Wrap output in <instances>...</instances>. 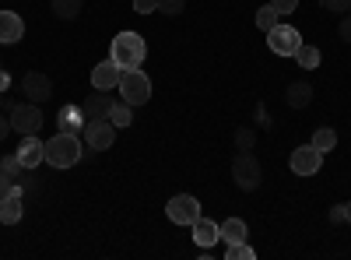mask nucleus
<instances>
[{
    "instance_id": "1",
    "label": "nucleus",
    "mask_w": 351,
    "mask_h": 260,
    "mask_svg": "<svg viewBox=\"0 0 351 260\" xmlns=\"http://www.w3.org/2000/svg\"><path fill=\"white\" fill-rule=\"evenodd\" d=\"M81 155H84V148H81V137H77V134L60 130L56 137L46 141V162H49L53 169H71V165L81 162Z\"/></svg>"
},
{
    "instance_id": "2",
    "label": "nucleus",
    "mask_w": 351,
    "mask_h": 260,
    "mask_svg": "<svg viewBox=\"0 0 351 260\" xmlns=\"http://www.w3.org/2000/svg\"><path fill=\"white\" fill-rule=\"evenodd\" d=\"M109 56L120 64V71H134V67L144 64V56H148V43H144V36H137V32H120L112 39Z\"/></svg>"
},
{
    "instance_id": "3",
    "label": "nucleus",
    "mask_w": 351,
    "mask_h": 260,
    "mask_svg": "<svg viewBox=\"0 0 351 260\" xmlns=\"http://www.w3.org/2000/svg\"><path fill=\"white\" fill-rule=\"evenodd\" d=\"M120 99L130 102V106H144L152 99V78L144 74L141 67L123 71V78H120Z\"/></svg>"
},
{
    "instance_id": "4",
    "label": "nucleus",
    "mask_w": 351,
    "mask_h": 260,
    "mask_svg": "<svg viewBox=\"0 0 351 260\" xmlns=\"http://www.w3.org/2000/svg\"><path fill=\"white\" fill-rule=\"evenodd\" d=\"M232 180L239 183V190H256L263 183V169H260V158L253 152H239L232 158Z\"/></svg>"
},
{
    "instance_id": "5",
    "label": "nucleus",
    "mask_w": 351,
    "mask_h": 260,
    "mask_svg": "<svg viewBox=\"0 0 351 260\" xmlns=\"http://www.w3.org/2000/svg\"><path fill=\"white\" fill-rule=\"evenodd\" d=\"M165 215L172 225H193L200 218V200L193 193H176V197H169Z\"/></svg>"
},
{
    "instance_id": "6",
    "label": "nucleus",
    "mask_w": 351,
    "mask_h": 260,
    "mask_svg": "<svg viewBox=\"0 0 351 260\" xmlns=\"http://www.w3.org/2000/svg\"><path fill=\"white\" fill-rule=\"evenodd\" d=\"M39 127H43L39 102H18V106H11V130L28 137V134H39Z\"/></svg>"
},
{
    "instance_id": "7",
    "label": "nucleus",
    "mask_w": 351,
    "mask_h": 260,
    "mask_svg": "<svg viewBox=\"0 0 351 260\" xmlns=\"http://www.w3.org/2000/svg\"><path fill=\"white\" fill-rule=\"evenodd\" d=\"M267 46L278 56H295V49L302 46V36H299V28H291V25H274L267 32Z\"/></svg>"
},
{
    "instance_id": "8",
    "label": "nucleus",
    "mask_w": 351,
    "mask_h": 260,
    "mask_svg": "<svg viewBox=\"0 0 351 260\" xmlns=\"http://www.w3.org/2000/svg\"><path fill=\"white\" fill-rule=\"evenodd\" d=\"M319 165H324V152H316L313 141L291 152V172H295V176H316Z\"/></svg>"
},
{
    "instance_id": "9",
    "label": "nucleus",
    "mask_w": 351,
    "mask_h": 260,
    "mask_svg": "<svg viewBox=\"0 0 351 260\" xmlns=\"http://www.w3.org/2000/svg\"><path fill=\"white\" fill-rule=\"evenodd\" d=\"M84 141H88V148H92V152H106L109 144L116 141V127L109 120H88L84 123Z\"/></svg>"
},
{
    "instance_id": "10",
    "label": "nucleus",
    "mask_w": 351,
    "mask_h": 260,
    "mask_svg": "<svg viewBox=\"0 0 351 260\" xmlns=\"http://www.w3.org/2000/svg\"><path fill=\"white\" fill-rule=\"evenodd\" d=\"M120 78H123V71H120V64H116L112 56L92 67V84H95V92H112V88H120Z\"/></svg>"
},
{
    "instance_id": "11",
    "label": "nucleus",
    "mask_w": 351,
    "mask_h": 260,
    "mask_svg": "<svg viewBox=\"0 0 351 260\" xmlns=\"http://www.w3.org/2000/svg\"><path fill=\"white\" fill-rule=\"evenodd\" d=\"M18 158H21L25 172H36L39 162H46V141H39V134H28V137L18 144Z\"/></svg>"
},
{
    "instance_id": "12",
    "label": "nucleus",
    "mask_w": 351,
    "mask_h": 260,
    "mask_svg": "<svg viewBox=\"0 0 351 260\" xmlns=\"http://www.w3.org/2000/svg\"><path fill=\"white\" fill-rule=\"evenodd\" d=\"M21 95H25L28 102H46V99L53 95V81H49L46 74L28 71V74L21 78Z\"/></svg>"
},
{
    "instance_id": "13",
    "label": "nucleus",
    "mask_w": 351,
    "mask_h": 260,
    "mask_svg": "<svg viewBox=\"0 0 351 260\" xmlns=\"http://www.w3.org/2000/svg\"><path fill=\"white\" fill-rule=\"evenodd\" d=\"M190 228H193V243H197L200 250H211V246L221 239V228H218V222H211V218H197Z\"/></svg>"
},
{
    "instance_id": "14",
    "label": "nucleus",
    "mask_w": 351,
    "mask_h": 260,
    "mask_svg": "<svg viewBox=\"0 0 351 260\" xmlns=\"http://www.w3.org/2000/svg\"><path fill=\"white\" fill-rule=\"evenodd\" d=\"M21 36H25L21 14H18V11H0V43L11 46V43H18Z\"/></svg>"
},
{
    "instance_id": "15",
    "label": "nucleus",
    "mask_w": 351,
    "mask_h": 260,
    "mask_svg": "<svg viewBox=\"0 0 351 260\" xmlns=\"http://www.w3.org/2000/svg\"><path fill=\"white\" fill-rule=\"evenodd\" d=\"M25 204V200H21V187L18 190H11L4 200H0V222H4V225H14V222H21V208Z\"/></svg>"
},
{
    "instance_id": "16",
    "label": "nucleus",
    "mask_w": 351,
    "mask_h": 260,
    "mask_svg": "<svg viewBox=\"0 0 351 260\" xmlns=\"http://www.w3.org/2000/svg\"><path fill=\"white\" fill-rule=\"evenodd\" d=\"M285 99H288L291 109H306V106L313 102V84H309V81H291L288 92H285Z\"/></svg>"
},
{
    "instance_id": "17",
    "label": "nucleus",
    "mask_w": 351,
    "mask_h": 260,
    "mask_svg": "<svg viewBox=\"0 0 351 260\" xmlns=\"http://www.w3.org/2000/svg\"><path fill=\"white\" fill-rule=\"evenodd\" d=\"M84 123H88L84 106H67V109H60V130L77 134V130H84Z\"/></svg>"
},
{
    "instance_id": "18",
    "label": "nucleus",
    "mask_w": 351,
    "mask_h": 260,
    "mask_svg": "<svg viewBox=\"0 0 351 260\" xmlns=\"http://www.w3.org/2000/svg\"><path fill=\"white\" fill-rule=\"evenodd\" d=\"M109 109H112V99L99 92V95H92L84 102V117L88 120H109Z\"/></svg>"
},
{
    "instance_id": "19",
    "label": "nucleus",
    "mask_w": 351,
    "mask_h": 260,
    "mask_svg": "<svg viewBox=\"0 0 351 260\" xmlns=\"http://www.w3.org/2000/svg\"><path fill=\"white\" fill-rule=\"evenodd\" d=\"M218 228H221V239H225V243H243L246 233H250L243 218H228V222H221Z\"/></svg>"
},
{
    "instance_id": "20",
    "label": "nucleus",
    "mask_w": 351,
    "mask_h": 260,
    "mask_svg": "<svg viewBox=\"0 0 351 260\" xmlns=\"http://www.w3.org/2000/svg\"><path fill=\"white\" fill-rule=\"evenodd\" d=\"M109 123L112 127H130L134 123V106L130 102H112V109H109Z\"/></svg>"
},
{
    "instance_id": "21",
    "label": "nucleus",
    "mask_w": 351,
    "mask_h": 260,
    "mask_svg": "<svg viewBox=\"0 0 351 260\" xmlns=\"http://www.w3.org/2000/svg\"><path fill=\"white\" fill-rule=\"evenodd\" d=\"M295 64H299L302 71H316V67H319V49L309 46V43H302V46L295 49Z\"/></svg>"
},
{
    "instance_id": "22",
    "label": "nucleus",
    "mask_w": 351,
    "mask_h": 260,
    "mask_svg": "<svg viewBox=\"0 0 351 260\" xmlns=\"http://www.w3.org/2000/svg\"><path fill=\"white\" fill-rule=\"evenodd\" d=\"M274 25H281V14L274 11V4H267V8L256 11V28H260V32H271Z\"/></svg>"
},
{
    "instance_id": "23",
    "label": "nucleus",
    "mask_w": 351,
    "mask_h": 260,
    "mask_svg": "<svg viewBox=\"0 0 351 260\" xmlns=\"http://www.w3.org/2000/svg\"><path fill=\"white\" fill-rule=\"evenodd\" d=\"M313 144H316V152H334V144H337V134L330 130V127H319L316 134H313Z\"/></svg>"
},
{
    "instance_id": "24",
    "label": "nucleus",
    "mask_w": 351,
    "mask_h": 260,
    "mask_svg": "<svg viewBox=\"0 0 351 260\" xmlns=\"http://www.w3.org/2000/svg\"><path fill=\"white\" fill-rule=\"evenodd\" d=\"M53 11L60 14V18H77L81 14V0H53Z\"/></svg>"
},
{
    "instance_id": "25",
    "label": "nucleus",
    "mask_w": 351,
    "mask_h": 260,
    "mask_svg": "<svg viewBox=\"0 0 351 260\" xmlns=\"http://www.w3.org/2000/svg\"><path fill=\"white\" fill-rule=\"evenodd\" d=\"M253 144H256V130L253 127H239L236 130V148L239 152H253Z\"/></svg>"
},
{
    "instance_id": "26",
    "label": "nucleus",
    "mask_w": 351,
    "mask_h": 260,
    "mask_svg": "<svg viewBox=\"0 0 351 260\" xmlns=\"http://www.w3.org/2000/svg\"><path fill=\"white\" fill-rule=\"evenodd\" d=\"M228 260H253L256 253H253V246L243 239V243H228V253H225Z\"/></svg>"
},
{
    "instance_id": "27",
    "label": "nucleus",
    "mask_w": 351,
    "mask_h": 260,
    "mask_svg": "<svg viewBox=\"0 0 351 260\" xmlns=\"http://www.w3.org/2000/svg\"><path fill=\"white\" fill-rule=\"evenodd\" d=\"M0 172H8V176H11V180H18V176H21V172H25V165H21V158H18V152H14V155H8L4 162H0Z\"/></svg>"
},
{
    "instance_id": "28",
    "label": "nucleus",
    "mask_w": 351,
    "mask_h": 260,
    "mask_svg": "<svg viewBox=\"0 0 351 260\" xmlns=\"http://www.w3.org/2000/svg\"><path fill=\"white\" fill-rule=\"evenodd\" d=\"M183 8H186V0H158V11L162 14H183Z\"/></svg>"
},
{
    "instance_id": "29",
    "label": "nucleus",
    "mask_w": 351,
    "mask_h": 260,
    "mask_svg": "<svg viewBox=\"0 0 351 260\" xmlns=\"http://www.w3.org/2000/svg\"><path fill=\"white\" fill-rule=\"evenodd\" d=\"M271 4H274V11L285 18V14H291V11L299 8V0H271Z\"/></svg>"
},
{
    "instance_id": "30",
    "label": "nucleus",
    "mask_w": 351,
    "mask_h": 260,
    "mask_svg": "<svg viewBox=\"0 0 351 260\" xmlns=\"http://www.w3.org/2000/svg\"><path fill=\"white\" fill-rule=\"evenodd\" d=\"M11 190H18V180H11L8 172H0V200H4Z\"/></svg>"
},
{
    "instance_id": "31",
    "label": "nucleus",
    "mask_w": 351,
    "mask_h": 260,
    "mask_svg": "<svg viewBox=\"0 0 351 260\" xmlns=\"http://www.w3.org/2000/svg\"><path fill=\"white\" fill-rule=\"evenodd\" d=\"M134 11L137 14H152V11H158V0H134Z\"/></svg>"
},
{
    "instance_id": "32",
    "label": "nucleus",
    "mask_w": 351,
    "mask_h": 260,
    "mask_svg": "<svg viewBox=\"0 0 351 260\" xmlns=\"http://www.w3.org/2000/svg\"><path fill=\"white\" fill-rule=\"evenodd\" d=\"M324 8H327V11L344 14V11H351V0H324Z\"/></svg>"
},
{
    "instance_id": "33",
    "label": "nucleus",
    "mask_w": 351,
    "mask_h": 260,
    "mask_svg": "<svg viewBox=\"0 0 351 260\" xmlns=\"http://www.w3.org/2000/svg\"><path fill=\"white\" fill-rule=\"evenodd\" d=\"M337 32H341V39H344V43H351V14H344V18H341Z\"/></svg>"
},
{
    "instance_id": "34",
    "label": "nucleus",
    "mask_w": 351,
    "mask_h": 260,
    "mask_svg": "<svg viewBox=\"0 0 351 260\" xmlns=\"http://www.w3.org/2000/svg\"><path fill=\"white\" fill-rule=\"evenodd\" d=\"M256 123H260L263 130H267V127H271V117H267V106H263V102L256 106Z\"/></svg>"
},
{
    "instance_id": "35",
    "label": "nucleus",
    "mask_w": 351,
    "mask_h": 260,
    "mask_svg": "<svg viewBox=\"0 0 351 260\" xmlns=\"http://www.w3.org/2000/svg\"><path fill=\"white\" fill-rule=\"evenodd\" d=\"M8 88H11V74L0 71V92H8Z\"/></svg>"
},
{
    "instance_id": "36",
    "label": "nucleus",
    "mask_w": 351,
    "mask_h": 260,
    "mask_svg": "<svg viewBox=\"0 0 351 260\" xmlns=\"http://www.w3.org/2000/svg\"><path fill=\"white\" fill-rule=\"evenodd\" d=\"M8 130H11V120H8V117H0V141L8 137Z\"/></svg>"
},
{
    "instance_id": "37",
    "label": "nucleus",
    "mask_w": 351,
    "mask_h": 260,
    "mask_svg": "<svg viewBox=\"0 0 351 260\" xmlns=\"http://www.w3.org/2000/svg\"><path fill=\"white\" fill-rule=\"evenodd\" d=\"M330 222H344V204H337V208L330 211Z\"/></svg>"
},
{
    "instance_id": "38",
    "label": "nucleus",
    "mask_w": 351,
    "mask_h": 260,
    "mask_svg": "<svg viewBox=\"0 0 351 260\" xmlns=\"http://www.w3.org/2000/svg\"><path fill=\"white\" fill-rule=\"evenodd\" d=\"M344 222H351V200H348V204H344Z\"/></svg>"
},
{
    "instance_id": "39",
    "label": "nucleus",
    "mask_w": 351,
    "mask_h": 260,
    "mask_svg": "<svg viewBox=\"0 0 351 260\" xmlns=\"http://www.w3.org/2000/svg\"><path fill=\"white\" fill-rule=\"evenodd\" d=\"M0 71H4V64H0Z\"/></svg>"
},
{
    "instance_id": "40",
    "label": "nucleus",
    "mask_w": 351,
    "mask_h": 260,
    "mask_svg": "<svg viewBox=\"0 0 351 260\" xmlns=\"http://www.w3.org/2000/svg\"><path fill=\"white\" fill-rule=\"evenodd\" d=\"M0 95H4V92H0Z\"/></svg>"
}]
</instances>
